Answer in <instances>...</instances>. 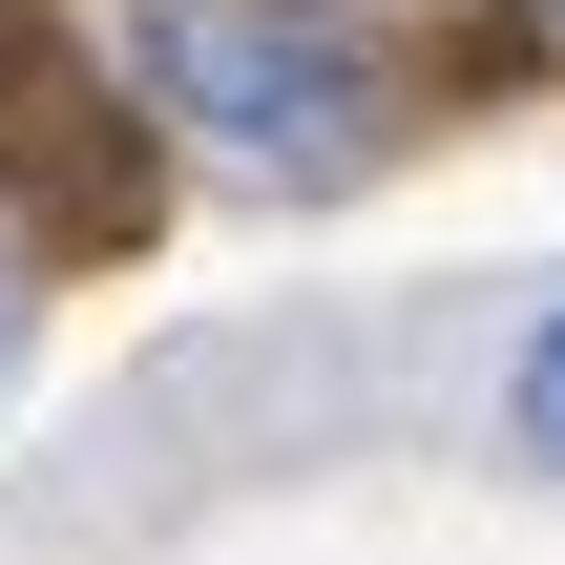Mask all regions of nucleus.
Returning <instances> with one entry per match:
<instances>
[{
	"label": "nucleus",
	"mask_w": 565,
	"mask_h": 565,
	"mask_svg": "<svg viewBox=\"0 0 565 565\" xmlns=\"http://www.w3.org/2000/svg\"><path fill=\"white\" fill-rule=\"evenodd\" d=\"M126 84H147L189 147L273 168V189L377 168V63H356L315 0H126Z\"/></svg>",
	"instance_id": "nucleus-1"
},
{
	"label": "nucleus",
	"mask_w": 565,
	"mask_h": 565,
	"mask_svg": "<svg viewBox=\"0 0 565 565\" xmlns=\"http://www.w3.org/2000/svg\"><path fill=\"white\" fill-rule=\"evenodd\" d=\"M503 440H524V461H545V482H565V294H545V315H524V377H503Z\"/></svg>",
	"instance_id": "nucleus-2"
},
{
	"label": "nucleus",
	"mask_w": 565,
	"mask_h": 565,
	"mask_svg": "<svg viewBox=\"0 0 565 565\" xmlns=\"http://www.w3.org/2000/svg\"><path fill=\"white\" fill-rule=\"evenodd\" d=\"M0 377H21V273H0Z\"/></svg>",
	"instance_id": "nucleus-3"
}]
</instances>
